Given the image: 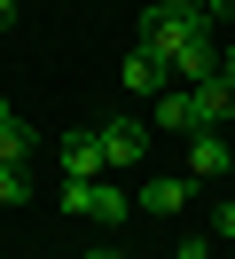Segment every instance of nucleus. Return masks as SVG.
Wrapping results in <instances>:
<instances>
[{
	"mask_svg": "<svg viewBox=\"0 0 235 259\" xmlns=\"http://www.w3.org/2000/svg\"><path fill=\"white\" fill-rule=\"evenodd\" d=\"M86 259H125V251H110V243H102V251H86Z\"/></svg>",
	"mask_w": 235,
	"mask_h": 259,
	"instance_id": "nucleus-16",
	"label": "nucleus"
},
{
	"mask_svg": "<svg viewBox=\"0 0 235 259\" xmlns=\"http://www.w3.org/2000/svg\"><path fill=\"white\" fill-rule=\"evenodd\" d=\"M180 259H212V243H180Z\"/></svg>",
	"mask_w": 235,
	"mask_h": 259,
	"instance_id": "nucleus-14",
	"label": "nucleus"
},
{
	"mask_svg": "<svg viewBox=\"0 0 235 259\" xmlns=\"http://www.w3.org/2000/svg\"><path fill=\"white\" fill-rule=\"evenodd\" d=\"M31 149H39V134H31L24 118H0V157H8V165H31Z\"/></svg>",
	"mask_w": 235,
	"mask_h": 259,
	"instance_id": "nucleus-10",
	"label": "nucleus"
},
{
	"mask_svg": "<svg viewBox=\"0 0 235 259\" xmlns=\"http://www.w3.org/2000/svg\"><path fill=\"white\" fill-rule=\"evenodd\" d=\"M219 71H227V79H235V48H227V55H219Z\"/></svg>",
	"mask_w": 235,
	"mask_h": 259,
	"instance_id": "nucleus-15",
	"label": "nucleus"
},
{
	"mask_svg": "<svg viewBox=\"0 0 235 259\" xmlns=\"http://www.w3.org/2000/svg\"><path fill=\"white\" fill-rule=\"evenodd\" d=\"M212 16H235V0H219V8H212Z\"/></svg>",
	"mask_w": 235,
	"mask_h": 259,
	"instance_id": "nucleus-17",
	"label": "nucleus"
},
{
	"mask_svg": "<svg viewBox=\"0 0 235 259\" xmlns=\"http://www.w3.org/2000/svg\"><path fill=\"white\" fill-rule=\"evenodd\" d=\"M188 181H235V134L227 126H196L188 134Z\"/></svg>",
	"mask_w": 235,
	"mask_h": 259,
	"instance_id": "nucleus-3",
	"label": "nucleus"
},
{
	"mask_svg": "<svg viewBox=\"0 0 235 259\" xmlns=\"http://www.w3.org/2000/svg\"><path fill=\"white\" fill-rule=\"evenodd\" d=\"M157 8H180V16H212V0H157Z\"/></svg>",
	"mask_w": 235,
	"mask_h": 259,
	"instance_id": "nucleus-12",
	"label": "nucleus"
},
{
	"mask_svg": "<svg viewBox=\"0 0 235 259\" xmlns=\"http://www.w3.org/2000/svg\"><path fill=\"white\" fill-rule=\"evenodd\" d=\"M118 79H125V95H165V87H172V71L157 63L149 48H133V55L118 63Z\"/></svg>",
	"mask_w": 235,
	"mask_h": 259,
	"instance_id": "nucleus-9",
	"label": "nucleus"
},
{
	"mask_svg": "<svg viewBox=\"0 0 235 259\" xmlns=\"http://www.w3.org/2000/svg\"><path fill=\"white\" fill-rule=\"evenodd\" d=\"M180 204H188V181H180V173H157V181H141V196H133V212H149V220H172Z\"/></svg>",
	"mask_w": 235,
	"mask_h": 259,
	"instance_id": "nucleus-8",
	"label": "nucleus"
},
{
	"mask_svg": "<svg viewBox=\"0 0 235 259\" xmlns=\"http://www.w3.org/2000/svg\"><path fill=\"white\" fill-rule=\"evenodd\" d=\"M63 212H71V220H102V228H118L125 212H133V196L125 189H110V173L102 181H63V196H55Z\"/></svg>",
	"mask_w": 235,
	"mask_h": 259,
	"instance_id": "nucleus-2",
	"label": "nucleus"
},
{
	"mask_svg": "<svg viewBox=\"0 0 235 259\" xmlns=\"http://www.w3.org/2000/svg\"><path fill=\"white\" fill-rule=\"evenodd\" d=\"M219 236L235 243V196H227V204H219Z\"/></svg>",
	"mask_w": 235,
	"mask_h": 259,
	"instance_id": "nucleus-13",
	"label": "nucleus"
},
{
	"mask_svg": "<svg viewBox=\"0 0 235 259\" xmlns=\"http://www.w3.org/2000/svg\"><path fill=\"white\" fill-rule=\"evenodd\" d=\"M24 196H31V173H24V165H8V157H0V204H24Z\"/></svg>",
	"mask_w": 235,
	"mask_h": 259,
	"instance_id": "nucleus-11",
	"label": "nucleus"
},
{
	"mask_svg": "<svg viewBox=\"0 0 235 259\" xmlns=\"http://www.w3.org/2000/svg\"><path fill=\"white\" fill-rule=\"evenodd\" d=\"M149 142H157L149 118H110V126H102V157H110V173H133V165L149 157Z\"/></svg>",
	"mask_w": 235,
	"mask_h": 259,
	"instance_id": "nucleus-4",
	"label": "nucleus"
},
{
	"mask_svg": "<svg viewBox=\"0 0 235 259\" xmlns=\"http://www.w3.org/2000/svg\"><path fill=\"white\" fill-rule=\"evenodd\" d=\"M55 157H63V181H102V173H110V157H102V126L63 134V142H55Z\"/></svg>",
	"mask_w": 235,
	"mask_h": 259,
	"instance_id": "nucleus-5",
	"label": "nucleus"
},
{
	"mask_svg": "<svg viewBox=\"0 0 235 259\" xmlns=\"http://www.w3.org/2000/svg\"><path fill=\"white\" fill-rule=\"evenodd\" d=\"M196 126H235V79L227 71L196 79Z\"/></svg>",
	"mask_w": 235,
	"mask_h": 259,
	"instance_id": "nucleus-7",
	"label": "nucleus"
},
{
	"mask_svg": "<svg viewBox=\"0 0 235 259\" xmlns=\"http://www.w3.org/2000/svg\"><path fill=\"white\" fill-rule=\"evenodd\" d=\"M141 48L172 71L180 87L212 79L219 71V39H212V16H180V8H149L141 16Z\"/></svg>",
	"mask_w": 235,
	"mask_h": 259,
	"instance_id": "nucleus-1",
	"label": "nucleus"
},
{
	"mask_svg": "<svg viewBox=\"0 0 235 259\" xmlns=\"http://www.w3.org/2000/svg\"><path fill=\"white\" fill-rule=\"evenodd\" d=\"M0 118H16V110H8V102H0Z\"/></svg>",
	"mask_w": 235,
	"mask_h": 259,
	"instance_id": "nucleus-18",
	"label": "nucleus"
},
{
	"mask_svg": "<svg viewBox=\"0 0 235 259\" xmlns=\"http://www.w3.org/2000/svg\"><path fill=\"white\" fill-rule=\"evenodd\" d=\"M149 134H196V87H165V95H149Z\"/></svg>",
	"mask_w": 235,
	"mask_h": 259,
	"instance_id": "nucleus-6",
	"label": "nucleus"
}]
</instances>
